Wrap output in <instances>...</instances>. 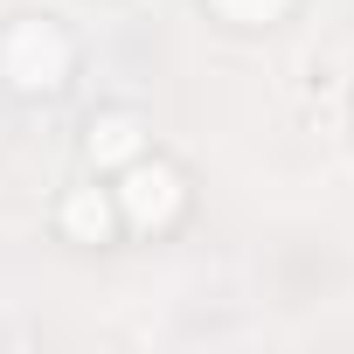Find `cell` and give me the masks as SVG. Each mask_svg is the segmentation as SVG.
I'll return each instance as SVG.
<instances>
[{
    "mask_svg": "<svg viewBox=\"0 0 354 354\" xmlns=\"http://www.w3.org/2000/svg\"><path fill=\"white\" fill-rule=\"evenodd\" d=\"M70 223H77V230H104V202H77Z\"/></svg>",
    "mask_w": 354,
    "mask_h": 354,
    "instance_id": "1",
    "label": "cell"
}]
</instances>
